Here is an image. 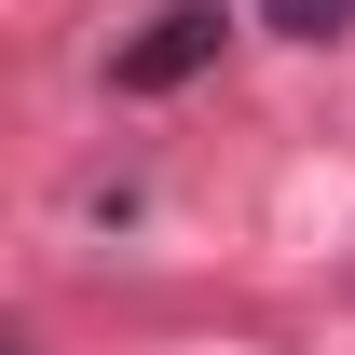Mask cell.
Masks as SVG:
<instances>
[{"mask_svg": "<svg viewBox=\"0 0 355 355\" xmlns=\"http://www.w3.org/2000/svg\"><path fill=\"white\" fill-rule=\"evenodd\" d=\"M260 14L287 28V42H342V28H355V0H260Z\"/></svg>", "mask_w": 355, "mask_h": 355, "instance_id": "7a4b0ae2", "label": "cell"}, {"mask_svg": "<svg viewBox=\"0 0 355 355\" xmlns=\"http://www.w3.org/2000/svg\"><path fill=\"white\" fill-rule=\"evenodd\" d=\"M219 42H232V14H219V0H164V14L110 55V83H123V96H178L191 69H219Z\"/></svg>", "mask_w": 355, "mask_h": 355, "instance_id": "6da1fadb", "label": "cell"}]
</instances>
